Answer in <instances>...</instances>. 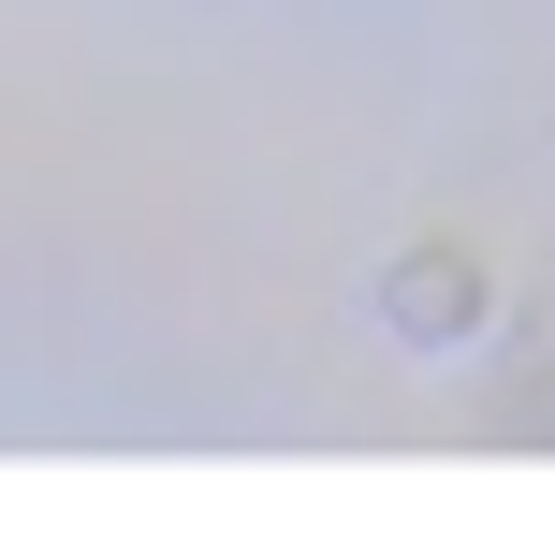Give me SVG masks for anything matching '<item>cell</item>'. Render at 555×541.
Here are the masks:
<instances>
[{"label": "cell", "instance_id": "cell-1", "mask_svg": "<svg viewBox=\"0 0 555 541\" xmlns=\"http://www.w3.org/2000/svg\"><path fill=\"white\" fill-rule=\"evenodd\" d=\"M380 322H395V337H482V263L468 249H410V263H395V279H380Z\"/></svg>", "mask_w": 555, "mask_h": 541}]
</instances>
